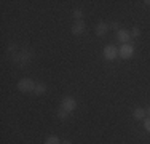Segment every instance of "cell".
<instances>
[{"mask_svg": "<svg viewBox=\"0 0 150 144\" xmlns=\"http://www.w3.org/2000/svg\"><path fill=\"white\" fill-rule=\"evenodd\" d=\"M45 144H61V141H59L58 136L51 135V136H48V138L45 139Z\"/></svg>", "mask_w": 150, "mask_h": 144, "instance_id": "30bf717a", "label": "cell"}, {"mask_svg": "<svg viewBox=\"0 0 150 144\" xmlns=\"http://www.w3.org/2000/svg\"><path fill=\"white\" fill-rule=\"evenodd\" d=\"M107 31H109V26H107L105 23H99L98 26H96V34H98L99 37L105 35V34H107Z\"/></svg>", "mask_w": 150, "mask_h": 144, "instance_id": "ba28073f", "label": "cell"}, {"mask_svg": "<svg viewBox=\"0 0 150 144\" xmlns=\"http://www.w3.org/2000/svg\"><path fill=\"white\" fill-rule=\"evenodd\" d=\"M133 53H134V48H133V45H131V43H125V45H121L120 56L123 58V59H129V58L133 56Z\"/></svg>", "mask_w": 150, "mask_h": 144, "instance_id": "277c9868", "label": "cell"}, {"mask_svg": "<svg viewBox=\"0 0 150 144\" xmlns=\"http://www.w3.org/2000/svg\"><path fill=\"white\" fill-rule=\"evenodd\" d=\"M139 35H141V29L133 27V31H131V37H139Z\"/></svg>", "mask_w": 150, "mask_h": 144, "instance_id": "5bb4252c", "label": "cell"}, {"mask_svg": "<svg viewBox=\"0 0 150 144\" xmlns=\"http://www.w3.org/2000/svg\"><path fill=\"white\" fill-rule=\"evenodd\" d=\"M144 128H145V131L150 133V117L149 118H144Z\"/></svg>", "mask_w": 150, "mask_h": 144, "instance_id": "9a60e30c", "label": "cell"}, {"mask_svg": "<svg viewBox=\"0 0 150 144\" xmlns=\"http://www.w3.org/2000/svg\"><path fill=\"white\" fill-rule=\"evenodd\" d=\"M61 107L64 110H67V112H72V110H75V107H77V101L72 96H66L62 99V103H61Z\"/></svg>", "mask_w": 150, "mask_h": 144, "instance_id": "7a4b0ae2", "label": "cell"}, {"mask_svg": "<svg viewBox=\"0 0 150 144\" xmlns=\"http://www.w3.org/2000/svg\"><path fill=\"white\" fill-rule=\"evenodd\" d=\"M72 14H74V18H77L78 21L81 19V16H83V13H81V10H74V11H72Z\"/></svg>", "mask_w": 150, "mask_h": 144, "instance_id": "4fadbf2b", "label": "cell"}, {"mask_svg": "<svg viewBox=\"0 0 150 144\" xmlns=\"http://www.w3.org/2000/svg\"><path fill=\"white\" fill-rule=\"evenodd\" d=\"M67 114H69V112H67V110H64L62 107L58 110V117L61 118V120H66V118H67Z\"/></svg>", "mask_w": 150, "mask_h": 144, "instance_id": "7c38bea8", "label": "cell"}, {"mask_svg": "<svg viewBox=\"0 0 150 144\" xmlns=\"http://www.w3.org/2000/svg\"><path fill=\"white\" fill-rule=\"evenodd\" d=\"M83 32H85V23L80 19L77 24H74V27H72V34H74V35H81Z\"/></svg>", "mask_w": 150, "mask_h": 144, "instance_id": "52a82bcc", "label": "cell"}, {"mask_svg": "<svg viewBox=\"0 0 150 144\" xmlns=\"http://www.w3.org/2000/svg\"><path fill=\"white\" fill-rule=\"evenodd\" d=\"M45 91H46V85H45V83H37V85H35V90H34V93H35L37 96L43 95Z\"/></svg>", "mask_w": 150, "mask_h": 144, "instance_id": "9c48e42d", "label": "cell"}, {"mask_svg": "<svg viewBox=\"0 0 150 144\" xmlns=\"http://www.w3.org/2000/svg\"><path fill=\"white\" fill-rule=\"evenodd\" d=\"M117 56H118V50H117L113 45H105V48H104V58L107 61H113Z\"/></svg>", "mask_w": 150, "mask_h": 144, "instance_id": "3957f363", "label": "cell"}, {"mask_svg": "<svg viewBox=\"0 0 150 144\" xmlns=\"http://www.w3.org/2000/svg\"><path fill=\"white\" fill-rule=\"evenodd\" d=\"M117 38L120 42H123V45H125V43H128L131 40V34L128 31H125V29H120V31H117Z\"/></svg>", "mask_w": 150, "mask_h": 144, "instance_id": "8992f818", "label": "cell"}, {"mask_svg": "<svg viewBox=\"0 0 150 144\" xmlns=\"http://www.w3.org/2000/svg\"><path fill=\"white\" fill-rule=\"evenodd\" d=\"M145 114H149V115H150V106L147 107V110H145Z\"/></svg>", "mask_w": 150, "mask_h": 144, "instance_id": "ac0fdd59", "label": "cell"}, {"mask_svg": "<svg viewBox=\"0 0 150 144\" xmlns=\"http://www.w3.org/2000/svg\"><path fill=\"white\" fill-rule=\"evenodd\" d=\"M13 56H15V61L18 64H23V66H24V64L29 63V59H30L32 55L29 51H23V53H16V55H13Z\"/></svg>", "mask_w": 150, "mask_h": 144, "instance_id": "5b68a950", "label": "cell"}, {"mask_svg": "<svg viewBox=\"0 0 150 144\" xmlns=\"http://www.w3.org/2000/svg\"><path fill=\"white\" fill-rule=\"evenodd\" d=\"M110 27H112V29H118V27H120V23H117V21H113V23L110 24ZM118 31H120V29H118Z\"/></svg>", "mask_w": 150, "mask_h": 144, "instance_id": "2e32d148", "label": "cell"}, {"mask_svg": "<svg viewBox=\"0 0 150 144\" xmlns=\"http://www.w3.org/2000/svg\"><path fill=\"white\" fill-rule=\"evenodd\" d=\"M35 82L32 80V78H21L19 82H18V90L23 93H29V91H34L35 90Z\"/></svg>", "mask_w": 150, "mask_h": 144, "instance_id": "6da1fadb", "label": "cell"}, {"mask_svg": "<svg viewBox=\"0 0 150 144\" xmlns=\"http://www.w3.org/2000/svg\"><path fill=\"white\" fill-rule=\"evenodd\" d=\"M61 144H72V143H70L69 139H66V141H62V143H61Z\"/></svg>", "mask_w": 150, "mask_h": 144, "instance_id": "e0dca14e", "label": "cell"}, {"mask_svg": "<svg viewBox=\"0 0 150 144\" xmlns=\"http://www.w3.org/2000/svg\"><path fill=\"white\" fill-rule=\"evenodd\" d=\"M144 3H145V5H149V6H150V0H145Z\"/></svg>", "mask_w": 150, "mask_h": 144, "instance_id": "d6986e66", "label": "cell"}, {"mask_svg": "<svg viewBox=\"0 0 150 144\" xmlns=\"http://www.w3.org/2000/svg\"><path fill=\"white\" fill-rule=\"evenodd\" d=\"M133 115H134V118L141 120V118H144V117H145V110H144V109H136L134 112H133Z\"/></svg>", "mask_w": 150, "mask_h": 144, "instance_id": "8fae6325", "label": "cell"}]
</instances>
